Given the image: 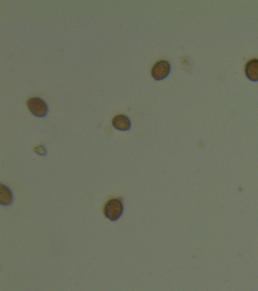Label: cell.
<instances>
[{
  "instance_id": "6da1fadb",
  "label": "cell",
  "mask_w": 258,
  "mask_h": 291,
  "mask_svg": "<svg viewBox=\"0 0 258 291\" xmlns=\"http://www.w3.org/2000/svg\"><path fill=\"white\" fill-rule=\"evenodd\" d=\"M124 211V205L122 202L118 199H112L108 201L104 208V214L105 217L111 221L118 219Z\"/></svg>"
},
{
  "instance_id": "5b68a950",
  "label": "cell",
  "mask_w": 258,
  "mask_h": 291,
  "mask_svg": "<svg viewBox=\"0 0 258 291\" xmlns=\"http://www.w3.org/2000/svg\"><path fill=\"white\" fill-rule=\"evenodd\" d=\"M112 124L116 129L120 131H127L130 128V121L126 115H116L112 120Z\"/></svg>"
},
{
  "instance_id": "8992f818",
  "label": "cell",
  "mask_w": 258,
  "mask_h": 291,
  "mask_svg": "<svg viewBox=\"0 0 258 291\" xmlns=\"http://www.w3.org/2000/svg\"><path fill=\"white\" fill-rule=\"evenodd\" d=\"M12 195L7 187L1 185L0 188V203L4 205H10L12 202Z\"/></svg>"
},
{
  "instance_id": "7a4b0ae2",
  "label": "cell",
  "mask_w": 258,
  "mask_h": 291,
  "mask_svg": "<svg viewBox=\"0 0 258 291\" xmlns=\"http://www.w3.org/2000/svg\"><path fill=\"white\" fill-rule=\"evenodd\" d=\"M27 107L32 114L37 117H44L47 114L48 107L46 102L38 97H33L27 101Z\"/></svg>"
},
{
  "instance_id": "277c9868",
  "label": "cell",
  "mask_w": 258,
  "mask_h": 291,
  "mask_svg": "<svg viewBox=\"0 0 258 291\" xmlns=\"http://www.w3.org/2000/svg\"><path fill=\"white\" fill-rule=\"evenodd\" d=\"M246 75L252 82L258 81V59L249 61L246 65Z\"/></svg>"
},
{
  "instance_id": "3957f363",
  "label": "cell",
  "mask_w": 258,
  "mask_h": 291,
  "mask_svg": "<svg viewBox=\"0 0 258 291\" xmlns=\"http://www.w3.org/2000/svg\"><path fill=\"white\" fill-rule=\"evenodd\" d=\"M170 72H171V66L169 62L162 60L156 62L155 66L152 67V75L154 79L159 81L166 78L169 75Z\"/></svg>"
}]
</instances>
